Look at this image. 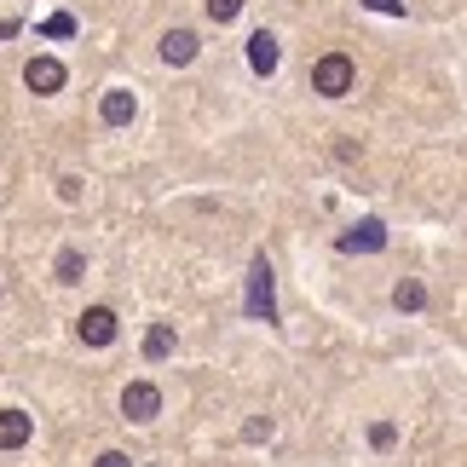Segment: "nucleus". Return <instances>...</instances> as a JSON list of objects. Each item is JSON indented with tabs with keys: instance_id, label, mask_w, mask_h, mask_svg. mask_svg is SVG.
<instances>
[{
	"instance_id": "0eeeda50",
	"label": "nucleus",
	"mask_w": 467,
	"mask_h": 467,
	"mask_svg": "<svg viewBox=\"0 0 467 467\" xmlns=\"http://www.w3.org/2000/svg\"><path fill=\"white\" fill-rule=\"evenodd\" d=\"M29 433H35V421L24 410H0V451H24Z\"/></svg>"
},
{
	"instance_id": "f3484780",
	"label": "nucleus",
	"mask_w": 467,
	"mask_h": 467,
	"mask_svg": "<svg viewBox=\"0 0 467 467\" xmlns=\"http://www.w3.org/2000/svg\"><path fill=\"white\" fill-rule=\"evenodd\" d=\"M243 439H248V444H260V439H272V421H265V416H254V421H248V427H243Z\"/></svg>"
},
{
	"instance_id": "4468645a",
	"label": "nucleus",
	"mask_w": 467,
	"mask_h": 467,
	"mask_svg": "<svg viewBox=\"0 0 467 467\" xmlns=\"http://www.w3.org/2000/svg\"><path fill=\"white\" fill-rule=\"evenodd\" d=\"M41 35H52V41H69V35H76V17H69V12L47 17V24H41Z\"/></svg>"
},
{
	"instance_id": "9d476101",
	"label": "nucleus",
	"mask_w": 467,
	"mask_h": 467,
	"mask_svg": "<svg viewBox=\"0 0 467 467\" xmlns=\"http://www.w3.org/2000/svg\"><path fill=\"white\" fill-rule=\"evenodd\" d=\"M161 58H168V64H191L196 58V35L191 29H168V35H161Z\"/></svg>"
},
{
	"instance_id": "ddd939ff",
	"label": "nucleus",
	"mask_w": 467,
	"mask_h": 467,
	"mask_svg": "<svg viewBox=\"0 0 467 467\" xmlns=\"http://www.w3.org/2000/svg\"><path fill=\"white\" fill-rule=\"evenodd\" d=\"M168 352H173V329H168V323H156V329L145 335V358L156 364V358H168Z\"/></svg>"
},
{
	"instance_id": "1a4fd4ad",
	"label": "nucleus",
	"mask_w": 467,
	"mask_h": 467,
	"mask_svg": "<svg viewBox=\"0 0 467 467\" xmlns=\"http://www.w3.org/2000/svg\"><path fill=\"white\" fill-rule=\"evenodd\" d=\"M248 64H254L260 69V76H272V69H277V35H248Z\"/></svg>"
},
{
	"instance_id": "aec40b11",
	"label": "nucleus",
	"mask_w": 467,
	"mask_h": 467,
	"mask_svg": "<svg viewBox=\"0 0 467 467\" xmlns=\"http://www.w3.org/2000/svg\"><path fill=\"white\" fill-rule=\"evenodd\" d=\"M93 467H128V456H121V451H104V456H99Z\"/></svg>"
},
{
	"instance_id": "412c9836",
	"label": "nucleus",
	"mask_w": 467,
	"mask_h": 467,
	"mask_svg": "<svg viewBox=\"0 0 467 467\" xmlns=\"http://www.w3.org/2000/svg\"><path fill=\"white\" fill-rule=\"evenodd\" d=\"M145 467H161V462H145Z\"/></svg>"
},
{
	"instance_id": "6e6552de",
	"label": "nucleus",
	"mask_w": 467,
	"mask_h": 467,
	"mask_svg": "<svg viewBox=\"0 0 467 467\" xmlns=\"http://www.w3.org/2000/svg\"><path fill=\"white\" fill-rule=\"evenodd\" d=\"M133 110H139V99L128 93V87H110V93H104V104H99V116L110 121V128H128Z\"/></svg>"
},
{
	"instance_id": "9b49d317",
	"label": "nucleus",
	"mask_w": 467,
	"mask_h": 467,
	"mask_svg": "<svg viewBox=\"0 0 467 467\" xmlns=\"http://www.w3.org/2000/svg\"><path fill=\"white\" fill-rule=\"evenodd\" d=\"M392 306H399V312H421L427 306V289H421L416 277H404L399 289H392Z\"/></svg>"
},
{
	"instance_id": "20e7f679",
	"label": "nucleus",
	"mask_w": 467,
	"mask_h": 467,
	"mask_svg": "<svg viewBox=\"0 0 467 467\" xmlns=\"http://www.w3.org/2000/svg\"><path fill=\"white\" fill-rule=\"evenodd\" d=\"M375 248H387L381 220H358L352 231H340V254H375Z\"/></svg>"
},
{
	"instance_id": "6ab92c4d",
	"label": "nucleus",
	"mask_w": 467,
	"mask_h": 467,
	"mask_svg": "<svg viewBox=\"0 0 467 467\" xmlns=\"http://www.w3.org/2000/svg\"><path fill=\"white\" fill-rule=\"evenodd\" d=\"M369 12H404V0H364Z\"/></svg>"
},
{
	"instance_id": "f8f14e48",
	"label": "nucleus",
	"mask_w": 467,
	"mask_h": 467,
	"mask_svg": "<svg viewBox=\"0 0 467 467\" xmlns=\"http://www.w3.org/2000/svg\"><path fill=\"white\" fill-rule=\"evenodd\" d=\"M52 272H58V283H81V277H87V260H81V248H64Z\"/></svg>"
},
{
	"instance_id": "39448f33",
	"label": "nucleus",
	"mask_w": 467,
	"mask_h": 467,
	"mask_svg": "<svg viewBox=\"0 0 467 467\" xmlns=\"http://www.w3.org/2000/svg\"><path fill=\"white\" fill-rule=\"evenodd\" d=\"M76 335L87 340V347H110V340H116V312L110 306H87L81 323H76Z\"/></svg>"
},
{
	"instance_id": "f257e3e1",
	"label": "nucleus",
	"mask_w": 467,
	"mask_h": 467,
	"mask_svg": "<svg viewBox=\"0 0 467 467\" xmlns=\"http://www.w3.org/2000/svg\"><path fill=\"white\" fill-rule=\"evenodd\" d=\"M248 317H260V323H277V272H272V260H254L248 265Z\"/></svg>"
},
{
	"instance_id": "a211bd4d",
	"label": "nucleus",
	"mask_w": 467,
	"mask_h": 467,
	"mask_svg": "<svg viewBox=\"0 0 467 467\" xmlns=\"http://www.w3.org/2000/svg\"><path fill=\"white\" fill-rule=\"evenodd\" d=\"M58 196H64V202H76V196H81V179L64 173V179H58Z\"/></svg>"
},
{
	"instance_id": "7ed1b4c3",
	"label": "nucleus",
	"mask_w": 467,
	"mask_h": 467,
	"mask_svg": "<svg viewBox=\"0 0 467 467\" xmlns=\"http://www.w3.org/2000/svg\"><path fill=\"white\" fill-rule=\"evenodd\" d=\"M121 416L128 421H156L161 416V387L156 381H128L121 387Z\"/></svg>"
},
{
	"instance_id": "423d86ee",
	"label": "nucleus",
	"mask_w": 467,
	"mask_h": 467,
	"mask_svg": "<svg viewBox=\"0 0 467 467\" xmlns=\"http://www.w3.org/2000/svg\"><path fill=\"white\" fill-rule=\"evenodd\" d=\"M24 81H29V93H58V87L69 81V69H64L58 58H29Z\"/></svg>"
},
{
	"instance_id": "f03ea898",
	"label": "nucleus",
	"mask_w": 467,
	"mask_h": 467,
	"mask_svg": "<svg viewBox=\"0 0 467 467\" xmlns=\"http://www.w3.org/2000/svg\"><path fill=\"white\" fill-rule=\"evenodd\" d=\"M352 81H358V69H352L347 52H323L312 64V93H323V99H347Z\"/></svg>"
},
{
	"instance_id": "2eb2a0df",
	"label": "nucleus",
	"mask_w": 467,
	"mask_h": 467,
	"mask_svg": "<svg viewBox=\"0 0 467 467\" xmlns=\"http://www.w3.org/2000/svg\"><path fill=\"white\" fill-rule=\"evenodd\" d=\"M237 12H243V0H208V17H213V24H231Z\"/></svg>"
},
{
	"instance_id": "dca6fc26",
	"label": "nucleus",
	"mask_w": 467,
	"mask_h": 467,
	"mask_svg": "<svg viewBox=\"0 0 467 467\" xmlns=\"http://www.w3.org/2000/svg\"><path fill=\"white\" fill-rule=\"evenodd\" d=\"M369 444H375V451H392V444H399V433H392V421H375V427H369Z\"/></svg>"
}]
</instances>
